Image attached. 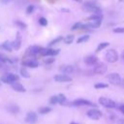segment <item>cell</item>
<instances>
[{"label": "cell", "mask_w": 124, "mask_h": 124, "mask_svg": "<svg viewBox=\"0 0 124 124\" xmlns=\"http://www.w3.org/2000/svg\"><path fill=\"white\" fill-rule=\"evenodd\" d=\"M107 79L110 84L113 85H120L122 83V78L117 73H110L107 76Z\"/></svg>", "instance_id": "6da1fadb"}, {"label": "cell", "mask_w": 124, "mask_h": 124, "mask_svg": "<svg viewBox=\"0 0 124 124\" xmlns=\"http://www.w3.org/2000/svg\"><path fill=\"white\" fill-rule=\"evenodd\" d=\"M105 58L109 63H115L118 60V53L115 49L109 48V49L107 50V52L105 54Z\"/></svg>", "instance_id": "7a4b0ae2"}, {"label": "cell", "mask_w": 124, "mask_h": 124, "mask_svg": "<svg viewBox=\"0 0 124 124\" xmlns=\"http://www.w3.org/2000/svg\"><path fill=\"white\" fill-rule=\"evenodd\" d=\"M83 11L93 13V14H101V9L95 5L94 2H86L83 4Z\"/></svg>", "instance_id": "3957f363"}, {"label": "cell", "mask_w": 124, "mask_h": 124, "mask_svg": "<svg viewBox=\"0 0 124 124\" xmlns=\"http://www.w3.org/2000/svg\"><path fill=\"white\" fill-rule=\"evenodd\" d=\"M99 104L105 108H114L116 107V103L114 101H112L111 99L107 98V97H100L99 98Z\"/></svg>", "instance_id": "277c9868"}, {"label": "cell", "mask_w": 124, "mask_h": 124, "mask_svg": "<svg viewBox=\"0 0 124 124\" xmlns=\"http://www.w3.org/2000/svg\"><path fill=\"white\" fill-rule=\"evenodd\" d=\"M1 80L4 82V83H9V84H13L15 82H16L18 80V77L15 74H12V73H8V74H5L2 78H1Z\"/></svg>", "instance_id": "5b68a950"}, {"label": "cell", "mask_w": 124, "mask_h": 124, "mask_svg": "<svg viewBox=\"0 0 124 124\" xmlns=\"http://www.w3.org/2000/svg\"><path fill=\"white\" fill-rule=\"evenodd\" d=\"M42 49H43V47L40 46H29L26 49V51H25V55L26 56H30V57L31 56H36V55H38V54L41 53Z\"/></svg>", "instance_id": "8992f818"}, {"label": "cell", "mask_w": 124, "mask_h": 124, "mask_svg": "<svg viewBox=\"0 0 124 124\" xmlns=\"http://www.w3.org/2000/svg\"><path fill=\"white\" fill-rule=\"evenodd\" d=\"M86 115H87L90 119L99 120V119L102 117L103 113H102L101 110H99V109H97V108H91V109H89V110L86 112Z\"/></svg>", "instance_id": "52a82bcc"}, {"label": "cell", "mask_w": 124, "mask_h": 124, "mask_svg": "<svg viewBox=\"0 0 124 124\" xmlns=\"http://www.w3.org/2000/svg\"><path fill=\"white\" fill-rule=\"evenodd\" d=\"M108 70V67L105 63L103 62H99L97 65L94 66L93 68V73L94 74H97V75H104Z\"/></svg>", "instance_id": "ba28073f"}, {"label": "cell", "mask_w": 124, "mask_h": 124, "mask_svg": "<svg viewBox=\"0 0 124 124\" xmlns=\"http://www.w3.org/2000/svg\"><path fill=\"white\" fill-rule=\"evenodd\" d=\"M71 105H72V106H76V107H78V106L96 107V105H95L94 103H92V102H90V101H88V100H85V99H77V100L73 101Z\"/></svg>", "instance_id": "9c48e42d"}, {"label": "cell", "mask_w": 124, "mask_h": 124, "mask_svg": "<svg viewBox=\"0 0 124 124\" xmlns=\"http://www.w3.org/2000/svg\"><path fill=\"white\" fill-rule=\"evenodd\" d=\"M38 120V115L34 111H29L25 116V122L28 124H35Z\"/></svg>", "instance_id": "30bf717a"}, {"label": "cell", "mask_w": 124, "mask_h": 124, "mask_svg": "<svg viewBox=\"0 0 124 124\" xmlns=\"http://www.w3.org/2000/svg\"><path fill=\"white\" fill-rule=\"evenodd\" d=\"M84 63L87 66H95L99 63V59L95 55H88L84 58Z\"/></svg>", "instance_id": "8fae6325"}, {"label": "cell", "mask_w": 124, "mask_h": 124, "mask_svg": "<svg viewBox=\"0 0 124 124\" xmlns=\"http://www.w3.org/2000/svg\"><path fill=\"white\" fill-rule=\"evenodd\" d=\"M59 53V49H52V48H43L41 51L42 56H55Z\"/></svg>", "instance_id": "7c38bea8"}, {"label": "cell", "mask_w": 124, "mask_h": 124, "mask_svg": "<svg viewBox=\"0 0 124 124\" xmlns=\"http://www.w3.org/2000/svg\"><path fill=\"white\" fill-rule=\"evenodd\" d=\"M54 80L57 82H69L72 80V78L70 76H66V75H55L54 76Z\"/></svg>", "instance_id": "4fadbf2b"}, {"label": "cell", "mask_w": 124, "mask_h": 124, "mask_svg": "<svg viewBox=\"0 0 124 124\" xmlns=\"http://www.w3.org/2000/svg\"><path fill=\"white\" fill-rule=\"evenodd\" d=\"M21 42H22V38H21V35L19 32L16 33V40L13 42V48L16 49V50H18L21 46Z\"/></svg>", "instance_id": "5bb4252c"}, {"label": "cell", "mask_w": 124, "mask_h": 124, "mask_svg": "<svg viewBox=\"0 0 124 124\" xmlns=\"http://www.w3.org/2000/svg\"><path fill=\"white\" fill-rule=\"evenodd\" d=\"M60 71L62 72L63 75L69 76V75H71V74H73L75 72V68L72 65H64V66H62L60 68Z\"/></svg>", "instance_id": "9a60e30c"}, {"label": "cell", "mask_w": 124, "mask_h": 124, "mask_svg": "<svg viewBox=\"0 0 124 124\" xmlns=\"http://www.w3.org/2000/svg\"><path fill=\"white\" fill-rule=\"evenodd\" d=\"M23 66L25 67H29V68H37L39 66V63L37 60L35 59H29V60H25L22 62Z\"/></svg>", "instance_id": "2e32d148"}, {"label": "cell", "mask_w": 124, "mask_h": 124, "mask_svg": "<svg viewBox=\"0 0 124 124\" xmlns=\"http://www.w3.org/2000/svg\"><path fill=\"white\" fill-rule=\"evenodd\" d=\"M101 23H102V20H96V21H91L89 23H85V25L87 29H96L101 26Z\"/></svg>", "instance_id": "e0dca14e"}, {"label": "cell", "mask_w": 124, "mask_h": 124, "mask_svg": "<svg viewBox=\"0 0 124 124\" xmlns=\"http://www.w3.org/2000/svg\"><path fill=\"white\" fill-rule=\"evenodd\" d=\"M12 88H13L15 91H16V92H25V91H26L25 87H24L22 84H20L19 82H15V83H13V84H12Z\"/></svg>", "instance_id": "ac0fdd59"}, {"label": "cell", "mask_w": 124, "mask_h": 124, "mask_svg": "<svg viewBox=\"0 0 124 124\" xmlns=\"http://www.w3.org/2000/svg\"><path fill=\"white\" fill-rule=\"evenodd\" d=\"M1 47H2L4 50L10 52V51H12V49H13V43L10 42V41H5V42L1 45Z\"/></svg>", "instance_id": "d6986e66"}, {"label": "cell", "mask_w": 124, "mask_h": 124, "mask_svg": "<svg viewBox=\"0 0 124 124\" xmlns=\"http://www.w3.org/2000/svg\"><path fill=\"white\" fill-rule=\"evenodd\" d=\"M102 18H103V16H102V14H93L92 16H88L86 19H87V20L96 21V20H102Z\"/></svg>", "instance_id": "ffe728a7"}, {"label": "cell", "mask_w": 124, "mask_h": 124, "mask_svg": "<svg viewBox=\"0 0 124 124\" xmlns=\"http://www.w3.org/2000/svg\"><path fill=\"white\" fill-rule=\"evenodd\" d=\"M8 110L11 112V113H17L19 111V108L18 106L16 105H10L8 107Z\"/></svg>", "instance_id": "44dd1931"}, {"label": "cell", "mask_w": 124, "mask_h": 124, "mask_svg": "<svg viewBox=\"0 0 124 124\" xmlns=\"http://www.w3.org/2000/svg\"><path fill=\"white\" fill-rule=\"evenodd\" d=\"M109 46V43H108V42H104V43L99 44L98 46H97V48H96V52H99V51L105 49V48H106L107 46Z\"/></svg>", "instance_id": "7402d4cb"}, {"label": "cell", "mask_w": 124, "mask_h": 124, "mask_svg": "<svg viewBox=\"0 0 124 124\" xmlns=\"http://www.w3.org/2000/svg\"><path fill=\"white\" fill-rule=\"evenodd\" d=\"M51 110H52V108H51L50 107H42V108H39V112H40L41 114L48 113V112H50Z\"/></svg>", "instance_id": "603a6c76"}, {"label": "cell", "mask_w": 124, "mask_h": 124, "mask_svg": "<svg viewBox=\"0 0 124 124\" xmlns=\"http://www.w3.org/2000/svg\"><path fill=\"white\" fill-rule=\"evenodd\" d=\"M57 99H58V104H61V105H64L67 102V98H66V96L64 94L57 95Z\"/></svg>", "instance_id": "cb8c5ba5"}, {"label": "cell", "mask_w": 124, "mask_h": 124, "mask_svg": "<svg viewBox=\"0 0 124 124\" xmlns=\"http://www.w3.org/2000/svg\"><path fill=\"white\" fill-rule=\"evenodd\" d=\"M19 73H20V75H21L23 78H30V74H29V72H28L25 68H23V67L19 70Z\"/></svg>", "instance_id": "d4e9b609"}, {"label": "cell", "mask_w": 124, "mask_h": 124, "mask_svg": "<svg viewBox=\"0 0 124 124\" xmlns=\"http://www.w3.org/2000/svg\"><path fill=\"white\" fill-rule=\"evenodd\" d=\"M74 39H75V36H74L73 34L68 35L66 38H64V43H65V44H67V45H70V44H72V43H73Z\"/></svg>", "instance_id": "484cf974"}, {"label": "cell", "mask_w": 124, "mask_h": 124, "mask_svg": "<svg viewBox=\"0 0 124 124\" xmlns=\"http://www.w3.org/2000/svg\"><path fill=\"white\" fill-rule=\"evenodd\" d=\"M89 40V35H83L81 36L80 38H78L77 40V43L78 44H81V43H84V42H87Z\"/></svg>", "instance_id": "4316f807"}, {"label": "cell", "mask_w": 124, "mask_h": 124, "mask_svg": "<svg viewBox=\"0 0 124 124\" xmlns=\"http://www.w3.org/2000/svg\"><path fill=\"white\" fill-rule=\"evenodd\" d=\"M0 61L2 62V63H13L12 62V60L10 59V58H8L6 55H4V54H0Z\"/></svg>", "instance_id": "83f0119b"}, {"label": "cell", "mask_w": 124, "mask_h": 124, "mask_svg": "<svg viewBox=\"0 0 124 124\" xmlns=\"http://www.w3.org/2000/svg\"><path fill=\"white\" fill-rule=\"evenodd\" d=\"M94 87L96 89H103V88H108V85L107 83H103V82H98L96 84H94Z\"/></svg>", "instance_id": "f1b7e54d"}, {"label": "cell", "mask_w": 124, "mask_h": 124, "mask_svg": "<svg viewBox=\"0 0 124 124\" xmlns=\"http://www.w3.org/2000/svg\"><path fill=\"white\" fill-rule=\"evenodd\" d=\"M16 25L17 27H19L20 29H26V27H27L26 23H24V22L21 21V20H16Z\"/></svg>", "instance_id": "f546056e"}, {"label": "cell", "mask_w": 124, "mask_h": 124, "mask_svg": "<svg viewBox=\"0 0 124 124\" xmlns=\"http://www.w3.org/2000/svg\"><path fill=\"white\" fill-rule=\"evenodd\" d=\"M62 40H64V38L62 37V36H59V37H57L56 39H54L53 41H51L50 43H49V46H53V45H55V44H57V43H59V42H61Z\"/></svg>", "instance_id": "4dcf8cb0"}, {"label": "cell", "mask_w": 124, "mask_h": 124, "mask_svg": "<svg viewBox=\"0 0 124 124\" xmlns=\"http://www.w3.org/2000/svg\"><path fill=\"white\" fill-rule=\"evenodd\" d=\"M34 11H35V6H34V5H29V6H27V8H26V10H25V13H26L27 15H30V14H32Z\"/></svg>", "instance_id": "1f68e13d"}, {"label": "cell", "mask_w": 124, "mask_h": 124, "mask_svg": "<svg viewBox=\"0 0 124 124\" xmlns=\"http://www.w3.org/2000/svg\"><path fill=\"white\" fill-rule=\"evenodd\" d=\"M113 33H116V34H123L124 33V27H116L112 30Z\"/></svg>", "instance_id": "d6a6232c"}, {"label": "cell", "mask_w": 124, "mask_h": 124, "mask_svg": "<svg viewBox=\"0 0 124 124\" xmlns=\"http://www.w3.org/2000/svg\"><path fill=\"white\" fill-rule=\"evenodd\" d=\"M58 103V99H57V96H51L49 98V104L50 105H55Z\"/></svg>", "instance_id": "836d02e7"}, {"label": "cell", "mask_w": 124, "mask_h": 124, "mask_svg": "<svg viewBox=\"0 0 124 124\" xmlns=\"http://www.w3.org/2000/svg\"><path fill=\"white\" fill-rule=\"evenodd\" d=\"M39 23H40L42 26H46V25H47V20H46V18H45V17H40V18H39Z\"/></svg>", "instance_id": "e575fe53"}, {"label": "cell", "mask_w": 124, "mask_h": 124, "mask_svg": "<svg viewBox=\"0 0 124 124\" xmlns=\"http://www.w3.org/2000/svg\"><path fill=\"white\" fill-rule=\"evenodd\" d=\"M54 62V58L53 57H49V58H46L45 60V63L46 64H52Z\"/></svg>", "instance_id": "d590c367"}, {"label": "cell", "mask_w": 124, "mask_h": 124, "mask_svg": "<svg viewBox=\"0 0 124 124\" xmlns=\"http://www.w3.org/2000/svg\"><path fill=\"white\" fill-rule=\"evenodd\" d=\"M118 109L120 110V112H121V113H123V114H124V104H121V105L119 106Z\"/></svg>", "instance_id": "8d00e7d4"}, {"label": "cell", "mask_w": 124, "mask_h": 124, "mask_svg": "<svg viewBox=\"0 0 124 124\" xmlns=\"http://www.w3.org/2000/svg\"><path fill=\"white\" fill-rule=\"evenodd\" d=\"M117 124H124V119H123V118H120V119H118V121H117Z\"/></svg>", "instance_id": "74e56055"}, {"label": "cell", "mask_w": 124, "mask_h": 124, "mask_svg": "<svg viewBox=\"0 0 124 124\" xmlns=\"http://www.w3.org/2000/svg\"><path fill=\"white\" fill-rule=\"evenodd\" d=\"M12 0H1V2L3 3V4H8V3H10Z\"/></svg>", "instance_id": "f35d334b"}, {"label": "cell", "mask_w": 124, "mask_h": 124, "mask_svg": "<svg viewBox=\"0 0 124 124\" xmlns=\"http://www.w3.org/2000/svg\"><path fill=\"white\" fill-rule=\"evenodd\" d=\"M121 58L123 59V61H124V50L122 51V53H121Z\"/></svg>", "instance_id": "ab89813d"}, {"label": "cell", "mask_w": 124, "mask_h": 124, "mask_svg": "<svg viewBox=\"0 0 124 124\" xmlns=\"http://www.w3.org/2000/svg\"><path fill=\"white\" fill-rule=\"evenodd\" d=\"M3 66H4V63H2V62L0 61V69H1V68H2Z\"/></svg>", "instance_id": "60d3db41"}, {"label": "cell", "mask_w": 124, "mask_h": 124, "mask_svg": "<svg viewBox=\"0 0 124 124\" xmlns=\"http://www.w3.org/2000/svg\"><path fill=\"white\" fill-rule=\"evenodd\" d=\"M74 1H76V2H81L82 0H74Z\"/></svg>", "instance_id": "b9f144b4"}, {"label": "cell", "mask_w": 124, "mask_h": 124, "mask_svg": "<svg viewBox=\"0 0 124 124\" xmlns=\"http://www.w3.org/2000/svg\"><path fill=\"white\" fill-rule=\"evenodd\" d=\"M70 124H78V123H76V122H71Z\"/></svg>", "instance_id": "7bdbcfd3"}, {"label": "cell", "mask_w": 124, "mask_h": 124, "mask_svg": "<svg viewBox=\"0 0 124 124\" xmlns=\"http://www.w3.org/2000/svg\"><path fill=\"white\" fill-rule=\"evenodd\" d=\"M0 30H1V29H0Z\"/></svg>", "instance_id": "ee69618b"}]
</instances>
